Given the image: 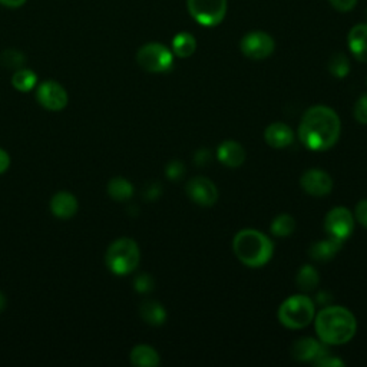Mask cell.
I'll use <instances>...</instances> for the list:
<instances>
[{
  "label": "cell",
  "mask_w": 367,
  "mask_h": 367,
  "mask_svg": "<svg viewBox=\"0 0 367 367\" xmlns=\"http://www.w3.org/2000/svg\"><path fill=\"white\" fill-rule=\"evenodd\" d=\"M2 62L8 68H21L25 64V55L17 50H6L2 55Z\"/></svg>",
  "instance_id": "obj_27"
},
{
  "label": "cell",
  "mask_w": 367,
  "mask_h": 367,
  "mask_svg": "<svg viewBox=\"0 0 367 367\" xmlns=\"http://www.w3.org/2000/svg\"><path fill=\"white\" fill-rule=\"evenodd\" d=\"M233 250L236 257L244 265L258 268L272 260L274 245L261 231L245 228L236 234L233 241Z\"/></svg>",
  "instance_id": "obj_3"
},
{
  "label": "cell",
  "mask_w": 367,
  "mask_h": 367,
  "mask_svg": "<svg viewBox=\"0 0 367 367\" xmlns=\"http://www.w3.org/2000/svg\"><path fill=\"white\" fill-rule=\"evenodd\" d=\"M355 218L350 209L346 207H336L328 211L324 220V229L330 238L344 243L353 233Z\"/></svg>",
  "instance_id": "obj_8"
},
{
  "label": "cell",
  "mask_w": 367,
  "mask_h": 367,
  "mask_svg": "<svg viewBox=\"0 0 367 367\" xmlns=\"http://www.w3.org/2000/svg\"><path fill=\"white\" fill-rule=\"evenodd\" d=\"M37 81V76L35 72L29 70V69H19L16 70V73L13 75L12 78V84L17 91H22V92H28L30 91Z\"/></svg>",
  "instance_id": "obj_26"
},
{
  "label": "cell",
  "mask_w": 367,
  "mask_h": 367,
  "mask_svg": "<svg viewBox=\"0 0 367 367\" xmlns=\"http://www.w3.org/2000/svg\"><path fill=\"white\" fill-rule=\"evenodd\" d=\"M52 212L59 218H70L78 211V201L69 192H57L50 201Z\"/></svg>",
  "instance_id": "obj_18"
},
{
  "label": "cell",
  "mask_w": 367,
  "mask_h": 367,
  "mask_svg": "<svg viewBox=\"0 0 367 367\" xmlns=\"http://www.w3.org/2000/svg\"><path fill=\"white\" fill-rule=\"evenodd\" d=\"M37 101L49 111H61L68 104V93L62 85L48 81L37 89Z\"/></svg>",
  "instance_id": "obj_12"
},
{
  "label": "cell",
  "mask_w": 367,
  "mask_h": 367,
  "mask_svg": "<svg viewBox=\"0 0 367 367\" xmlns=\"http://www.w3.org/2000/svg\"><path fill=\"white\" fill-rule=\"evenodd\" d=\"M349 49L357 61L367 64V25H356L349 32Z\"/></svg>",
  "instance_id": "obj_17"
},
{
  "label": "cell",
  "mask_w": 367,
  "mask_h": 367,
  "mask_svg": "<svg viewBox=\"0 0 367 367\" xmlns=\"http://www.w3.org/2000/svg\"><path fill=\"white\" fill-rule=\"evenodd\" d=\"M140 314L151 326H161L167 320L165 308L160 303L152 300H147L141 304Z\"/></svg>",
  "instance_id": "obj_20"
},
{
  "label": "cell",
  "mask_w": 367,
  "mask_h": 367,
  "mask_svg": "<svg viewBox=\"0 0 367 367\" xmlns=\"http://www.w3.org/2000/svg\"><path fill=\"white\" fill-rule=\"evenodd\" d=\"M10 165V157L9 153L3 149H0V173H3Z\"/></svg>",
  "instance_id": "obj_35"
},
{
  "label": "cell",
  "mask_w": 367,
  "mask_h": 367,
  "mask_svg": "<svg viewBox=\"0 0 367 367\" xmlns=\"http://www.w3.org/2000/svg\"><path fill=\"white\" fill-rule=\"evenodd\" d=\"M185 191L188 197L201 207H212L218 200V189L216 184L205 177L192 178Z\"/></svg>",
  "instance_id": "obj_10"
},
{
  "label": "cell",
  "mask_w": 367,
  "mask_h": 367,
  "mask_svg": "<svg viewBox=\"0 0 367 367\" xmlns=\"http://www.w3.org/2000/svg\"><path fill=\"white\" fill-rule=\"evenodd\" d=\"M327 68L335 78H344V76H347V73L350 72L349 57H347L344 53H335L330 57V61H328Z\"/></svg>",
  "instance_id": "obj_25"
},
{
  "label": "cell",
  "mask_w": 367,
  "mask_h": 367,
  "mask_svg": "<svg viewBox=\"0 0 367 367\" xmlns=\"http://www.w3.org/2000/svg\"><path fill=\"white\" fill-rule=\"evenodd\" d=\"M217 158L225 167L238 168L244 164L247 153L241 144L236 141H225L217 149Z\"/></svg>",
  "instance_id": "obj_15"
},
{
  "label": "cell",
  "mask_w": 367,
  "mask_h": 367,
  "mask_svg": "<svg viewBox=\"0 0 367 367\" xmlns=\"http://www.w3.org/2000/svg\"><path fill=\"white\" fill-rule=\"evenodd\" d=\"M272 234L276 237H288L294 233L296 221L292 216L280 214L272 223Z\"/></svg>",
  "instance_id": "obj_24"
},
{
  "label": "cell",
  "mask_w": 367,
  "mask_h": 367,
  "mask_svg": "<svg viewBox=\"0 0 367 367\" xmlns=\"http://www.w3.org/2000/svg\"><path fill=\"white\" fill-rule=\"evenodd\" d=\"M314 301L304 294H296L285 299L279 308L280 323L287 328H293V330L307 327L314 320Z\"/></svg>",
  "instance_id": "obj_4"
},
{
  "label": "cell",
  "mask_w": 367,
  "mask_h": 367,
  "mask_svg": "<svg viewBox=\"0 0 367 367\" xmlns=\"http://www.w3.org/2000/svg\"><path fill=\"white\" fill-rule=\"evenodd\" d=\"M355 118L357 122L367 125V93L361 95L355 105Z\"/></svg>",
  "instance_id": "obj_30"
},
{
  "label": "cell",
  "mask_w": 367,
  "mask_h": 367,
  "mask_svg": "<svg viewBox=\"0 0 367 367\" xmlns=\"http://www.w3.org/2000/svg\"><path fill=\"white\" fill-rule=\"evenodd\" d=\"M26 0H0V5H3L6 8H21L25 5Z\"/></svg>",
  "instance_id": "obj_36"
},
{
  "label": "cell",
  "mask_w": 367,
  "mask_h": 367,
  "mask_svg": "<svg viewBox=\"0 0 367 367\" xmlns=\"http://www.w3.org/2000/svg\"><path fill=\"white\" fill-rule=\"evenodd\" d=\"M167 177L171 180V181H180L184 176H185V167L181 161H171L168 165H167Z\"/></svg>",
  "instance_id": "obj_29"
},
{
  "label": "cell",
  "mask_w": 367,
  "mask_h": 367,
  "mask_svg": "<svg viewBox=\"0 0 367 367\" xmlns=\"http://www.w3.org/2000/svg\"><path fill=\"white\" fill-rule=\"evenodd\" d=\"M241 52L244 56H247L248 59H253V61H263L265 57L272 56L274 49H276V44L274 39L272 36L265 32H250L247 33L240 44Z\"/></svg>",
  "instance_id": "obj_9"
},
{
  "label": "cell",
  "mask_w": 367,
  "mask_h": 367,
  "mask_svg": "<svg viewBox=\"0 0 367 367\" xmlns=\"http://www.w3.org/2000/svg\"><path fill=\"white\" fill-rule=\"evenodd\" d=\"M356 218L364 228H367V200H363L356 205Z\"/></svg>",
  "instance_id": "obj_33"
},
{
  "label": "cell",
  "mask_w": 367,
  "mask_h": 367,
  "mask_svg": "<svg viewBox=\"0 0 367 367\" xmlns=\"http://www.w3.org/2000/svg\"><path fill=\"white\" fill-rule=\"evenodd\" d=\"M327 353L328 350L326 349L324 343H320L312 337H304L297 340L292 349V356L297 361L316 363L320 357H323Z\"/></svg>",
  "instance_id": "obj_13"
},
{
  "label": "cell",
  "mask_w": 367,
  "mask_h": 367,
  "mask_svg": "<svg viewBox=\"0 0 367 367\" xmlns=\"http://www.w3.org/2000/svg\"><path fill=\"white\" fill-rule=\"evenodd\" d=\"M133 285L138 293H149L153 290L156 281H153V279L149 274H140L135 277Z\"/></svg>",
  "instance_id": "obj_28"
},
{
  "label": "cell",
  "mask_w": 367,
  "mask_h": 367,
  "mask_svg": "<svg viewBox=\"0 0 367 367\" xmlns=\"http://www.w3.org/2000/svg\"><path fill=\"white\" fill-rule=\"evenodd\" d=\"M341 245H343V243L328 237L327 240H320V241L312 244L310 250H308V256H310L312 260L319 261V263L330 261L332 258L336 257V254L340 251Z\"/></svg>",
  "instance_id": "obj_16"
},
{
  "label": "cell",
  "mask_w": 367,
  "mask_h": 367,
  "mask_svg": "<svg viewBox=\"0 0 367 367\" xmlns=\"http://www.w3.org/2000/svg\"><path fill=\"white\" fill-rule=\"evenodd\" d=\"M264 140L267 145H270L272 148L281 149V148L292 145L294 140V133H293V129L290 128L287 124L274 122L265 128Z\"/></svg>",
  "instance_id": "obj_14"
},
{
  "label": "cell",
  "mask_w": 367,
  "mask_h": 367,
  "mask_svg": "<svg viewBox=\"0 0 367 367\" xmlns=\"http://www.w3.org/2000/svg\"><path fill=\"white\" fill-rule=\"evenodd\" d=\"M328 2L339 12H349L356 6L357 0H328Z\"/></svg>",
  "instance_id": "obj_32"
},
{
  "label": "cell",
  "mask_w": 367,
  "mask_h": 367,
  "mask_svg": "<svg viewBox=\"0 0 367 367\" xmlns=\"http://www.w3.org/2000/svg\"><path fill=\"white\" fill-rule=\"evenodd\" d=\"M188 12L203 26H218L227 13V0H187Z\"/></svg>",
  "instance_id": "obj_6"
},
{
  "label": "cell",
  "mask_w": 367,
  "mask_h": 367,
  "mask_svg": "<svg viewBox=\"0 0 367 367\" xmlns=\"http://www.w3.org/2000/svg\"><path fill=\"white\" fill-rule=\"evenodd\" d=\"M319 281H320L319 273L313 265L307 264L299 270L297 277H296V284L301 292H313V290L319 285Z\"/></svg>",
  "instance_id": "obj_22"
},
{
  "label": "cell",
  "mask_w": 367,
  "mask_h": 367,
  "mask_svg": "<svg viewBox=\"0 0 367 367\" xmlns=\"http://www.w3.org/2000/svg\"><path fill=\"white\" fill-rule=\"evenodd\" d=\"M106 265L113 274L125 276L138 267L141 260L140 247L132 238H120L106 251Z\"/></svg>",
  "instance_id": "obj_5"
},
{
  "label": "cell",
  "mask_w": 367,
  "mask_h": 367,
  "mask_svg": "<svg viewBox=\"0 0 367 367\" xmlns=\"http://www.w3.org/2000/svg\"><path fill=\"white\" fill-rule=\"evenodd\" d=\"M300 184L307 194L313 197H326L333 189L332 177L326 171L317 168L305 171L301 176Z\"/></svg>",
  "instance_id": "obj_11"
},
{
  "label": "cell",
  "mask_w": 367,
  "mask_h": 367,
  "mask_svg": "<svg viewBox=\"0 0 367 367\" xmlns=\"http://www.w3.org/2000/svg\"><path fill=\"white\" fill-rule=\"evenodd\" d=\"M5 305H6V299H5V296L2 293H0V312L3 310Z\"/></svg>",
  "instance_id": "obj_37"
},
{
  "label": "cell",
  "mask_w": 367,
  "mask_h": 367,
  "mask_svg": "<svg viewBox=\"0 0 367 367\" xmlns=\"http://www.w3.org/2000/svg\"><path fill=\"white\" fill-rule=\"evenodd\" d=\"M356 330V317L346 307L328 305L316 316V333L324 344H344L355 337Z\"/></svg>",
  "instance_id": "obj_2"
},
{
  "label": "cell",
  "mask_w": 367,
  "mask_h": 367,
  "mask_svg": "<svg viewBox=\"0 0 367 367\" xmlns=\"http://www.w3.org/2000/svg\"><path fill=\"white\" fill-rule=\"evenodd\" d=\"M108 192L113 200L126 201L133 194V187L125 178H113L108 185Z\"/></svg>",
  "instance_id": "obj_23"
},
{
  "label": "cell",
  "mask_w": 367,
  "mask_h": 367,
  "mask_svg": "<svg viewBox=\"0 0 367 367\" xmlns=\"http://www.w3.org/2000/svg\"><path fill=\"white\" fill-rule=\"evenodd\" d=\"M314 364L316 366H323V367H339V366H344V361H341L340 359L332 356L330 353H327L323 357H320Z\"/></svg>",
  "instance_id": "obj_31"
},
{
  "label": "cell",
  "mask_w": 367,
  "mask_h": 367,
  "mask_svg": "<svg viewBox=\"0 0 367 367\" xmlns=\"http://www.w3.org/2000/svg\"><path fill=\"white\" fill-rule=\"evenodd\" d=\"M138 65L147 72H168L173 64L172 52L162 44H147L137 53Z\"/></svg>",
  "instance_id": "obj_7"
},
{
  "label": "cell",
  "mask_w": 367,
  "mask_h": 367,
  "mask_svg": "<svg viewBox=\"0 0 367 367\" xmlns=\"http://www.w3.org/2000/svg\"><path fill=\"white\" fill-rule=\"evenodd\" d=\"M131 361L133 366L141 367H156L160 364V355L158 352L151 346L138 344L133 347L131 352Z\"/></svg>",
  "instance_id": "obj_19"
},
{
  "label": "cell",
  "mask_w": 367,
  "mask_h": 367,
  "mask_svg": "<svg viewBox=\"0 0 367 367\" xmlns=\"http://www.w3.org/2000/svg\"><path fill=\"white\" fill-rule=\"evenodd\" d=\"M197 49L196 37L188 32L178 33L172 41V50L178 57H189Z\"/></svg>",
  "instance_id": "obj_21"
},
{
  "label": "cell",
  "mask_w": 367,
  "mask_h": 367,
  "mask_svg": "<svg viewBox=\"0 0 367 367\" xmlns=\"http://www.w3.org/2000/svg\"><path fill=\"white\" fill-rule=\"evenodd\" d=\"M211 160V152L207 149V148H203L200 149L197 153H196V157H194V161H196V165L197 167H204Z\"/></svg>",
  "instance_id": "obj_34"
},
{
  "label": "cell",
  "mask_w": 367,
  "mask_h": 367,
  "mask_svg": "<svg viewBox=\"0 0 367 367\" xmlns=\"http://www.w3.org/2000/svg\"><path fill=\"white\" fill-rule=\"evenodd\" d=\"M341 121L336 111L324 105L307 109L299 126V138L310 151H327L340 138Z\"/></svg>",
  "instance_id": "obj_1"
}]
</instances>
